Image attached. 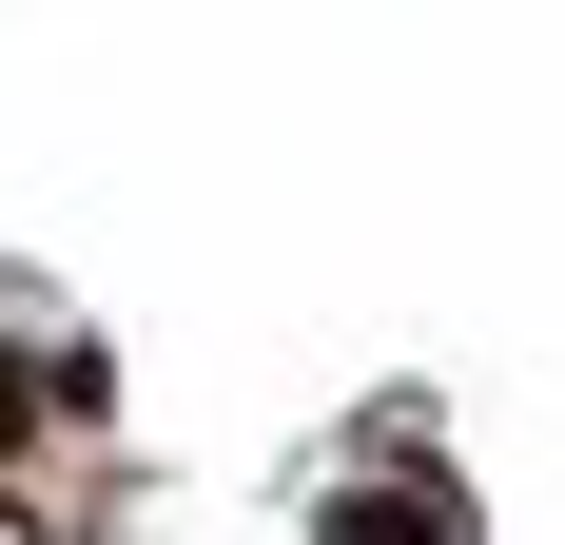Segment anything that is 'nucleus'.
<instances>
[{
  "label": "nucleus",
  "mask_w": 565,
  "mask_h": 545,
  "mask_svg": "<svg viewBox=\"0 0 565 545\" xmlns=\"http://www.w3.org/2000/svg\"><path fill=\"white\" fill-rule=\"evenodd\" d=\"M332 545H449V488H371V506H332Z\"/></svg>",
  "instance_id": "f257e3e1"
}]
</instances>
